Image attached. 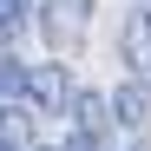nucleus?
<instances>
[{
  "label": "nucleus",
  "instance_id": "obj_1",
  "mask_svg": "<svg viewBox=\"0 0 151 151\" xmlns=\"http://www.w3.org/2000/svg\"><path fill=\"white\" fill-rule=\"evenodd\" d=\"M66 99H72V86H66V66H53V59L20 66V105H33L40 118H59V112H66Z\"/></svg>",
  "mask_w": 151,
  "mask_h": 151
},
{
  "label": "nucleus",
  "instance_id": "obj_2",
  "mask_svg": "<svg viewBox=\"0 0 151 151\" xmlns=\"http://www.w3.org/2000/svg\"><path fill=\"white\" fill-rule=\"evenodd\" d=\"M112 125H125V132H145V79H125L112 92Z\"/></svg>",
  "mask_w": 151,
  "mask_h": 151
},
{
  "label": "nucleus",
  "instance_id": "obj_3",
  "mask_svg": "<svg viewBox=\"0 0 151 151\" xmlns=\"http://www.w3.org/2000/svg\"><path fill=\"white\" fill-rule=\"evenodd\" d=\"M66 112H79V132H92V138H105V132H112V105H105L99 92H72V99H66Z\"/></svg>",
  "mask_w": 151,
  "mask_h": 151
},
{
  "label": "nucleus",
  "instance_id": "obj_4",
  "mask_svg": "<svg viewBox=\"0 0 151 151\" xmlns=\"http://www.w3.org/2000/svg\"><path fill=\"white\" fill-rule=\"evenodd\" d=\"M33 20V0H0V33H20Z\"/></svg>",
  "mask_w": 151,
  "mask_h": 151
}]
</instances>
